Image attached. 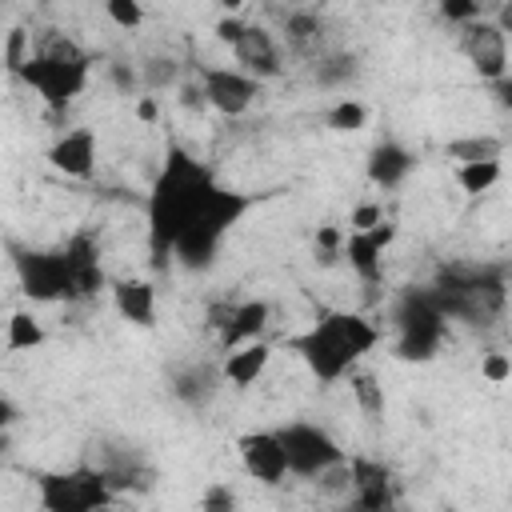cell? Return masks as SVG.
I'll use <instances>...</instances> for the list:
<instances>
[{
  "label": "cell",
  "instance_id": "cell-1",
  "mask_svg": "<svg viewBox=\"0 0 512 512\" xmlns=\"http://www.w3.org/2000/svg\"><path fill=\"white\" fill-rule=\"evenodd\" d=\"M252 208H256L252 192L224 188L204 160H196L180 144H168L160 172L144 200L152 264L164 268L176 260L188 272L212 268L224 236Z\"/></svg>",
  "mask_w": 512,
  "mask_h": 512
},
{
  "label": "cell",
  "instance_id": "cell-2",
  "mask_svg": "<svg viewBox=\"0 0 512 512\" xmlns=\"http://www.w3.org/2000/svg\"><path fill=\"white\" fill-rule=\"evenodd\" d=\"M284 344L300 356V364L320 388H332L344 384L360 368V360L380 344V324L352 308H328L304 332H292Z\"/></svg>",
  "mask_w": 512,
  "mask_h": 512
},
{
  "label": "cell",
  "instance_id": "cell-3",
  "mask_svg": "<svg viewBox=\"0 0 512 512\" xmlns=\"http://www.w3.org/2000/svg\"><path fill=\"white\" fill-rule=\"evenodd\" d=\"M428 292L448 320L480 324L504 308L508 280H504V268L496 264H452V268H440Z\"/></svg>",
  "mask_w": 512,
  "mask_h": 512
},
{
  "label": "cell",
  "instance_id": "cell-4",
  "mask_svg": "<svg viewBox=\"0 0 512 512\" xmlns=\"http://www.w3.org/2000/svg\"><path fill=\"white\" fill-rule=\"evenodd\" d=\"M88 76H92V60L72 40H56V44L36 48L20 72V80L44 100L48 112H64L76 96H84Z\"/></svg>",
  "mask_w": 512,
  "mask_h": 512
},
{
  "label": "cell",
  "instance_id": "cell-5",
  "mask_svg": "<svg viewBox=\"0 0 512 512\" xmlns=\"http://www.w3.org/2000/svg\"><path fill=\"white\" fill-rule=\"evenodd\" d=\"M36 508L40 512H100L116 504L112 476L100 464H72V468H44L32 472Z\"/></svg>",
  "mask_w": 512,
  "mask_h": 512
},
{
  "label": "cell",
  "instance_id": "cell-6",
  "mask_svg": "<svg viewBox=\"0 0 512 512\" xmlns=\"http://www.w3.org/2000/svg\"><path fill=\"white\" fill-rule=\"evenodd\" d=\"M392 324H396V344H392V356L396 360L424 364L448 340V316L440 312V304L432 300L428 288H408L392 304Z\"/></svg>",
  "mask_w": 512,
  "mask_h": 512
},
{
  "label": "cell",
  "instance_id": "cell-7",
  "mask_svg": "<svg viewBox=\"0 0 512 512\" xmlns=\"http://www.w3.org/2000/svg\"><path fill=\"white\" fill-rule=\"evenodd\" d=\"M276 432L288 452V472L296 480H324L328 472H336L352 460L340 448V440L316 420H284V424H276Z\"/></svg>",
  "mask_w": 512,
  "mask_h": 512
},
{
  "label": "cell",
  "instance_id": "cell-8",
  "mask_svg": "<svg viewBox=\"0 0 512 512\" xmlns=\"http://www.w3.org/2000/svg\"><path fill=\"white\" fill-rule=\"evenodd\" d=\"M16 276L28 300L36 304H56L68 300L76 304V276H72V256L60 248H28L16 256Z\"/></svg>",
  "mask_w": 512,
  "mask_h": 512
},
{
  "label": "cell",
  "instance_id": "cell-9",
  "mask_svg": "<svg viewBox=\"0 0 512 512\" xmlns=\"http://www.w3.org/2000/svg\"><path fill=\"white\" fill-rule=\"evenodd\" d=\"M196 80H200V88H204L208 108H212L216 116H228V120L244 116V112L260 100V88H264L256 76L240 72L236 64H204V68L196 72Z\"/></svg>",
  "mask_w": 512,
  "mask_h": 512
},
{
  "label": "cell",
  "instance_id": "cell-10",
  "mask_svg": "<svg viewBox=\"0 0 512 512\" xmlns=\"http://www.w3.org/2000/svg\"><path fill=\"white\" fill-rule=\"evenodd\" d=\"M268 324H272V304L260 300V296L236 300V304H216L208 312V328L216 332L220 352H232V348H244V344L264 340Z\"/></svg>",
  "mask_w": 512,
  "mask_h": 512
},
{
  "label": "cell",
  "instance_id": "cell-11",
  "mask_svg": "<svg viewBox=\"0 0 512 512\" xmlns=\"http://www.w3.org/2000/svg\"><path fill=\"white\" fill-rule=\"evenodd\" d=\"M236 456L240 468L248 472V480H256L260 488H280L292 472H288V452L280 444L276 428H248L236 436Z\"/></svg>",
  "mask_w": 512,
  "mask_h": 512
},
{
  "label": "cell",
  "instance_id": "cell-12",
  "mask_svg": "<svg viewBox=\"0 0 512 512\" xmlns=\"http://www.w3.org/2000/svg\"><path fill=\"white\" fill-rule=\"evenodd\" d=\"M460 52L472 64V72L480 80H488V84H500L512 72V64H508V36L488 16L468 24V28H460Z\"/></svg>",
  "mask_w": 512,
  "mask_h": 512
},
{
  "label": "cell",
  "instance_id": "cell-13",
  "mask_svg": "<svg viewBox=\"0 0 512 512\" xmlns=\"http://www.w3.org/2000/svg\"><path fill=\"white\" fill-rule=\"evenodd\" d=\"M348 504L344 512H396V480L384 460L352 456L348 460Z\"/></svg>",
  "mask_w": 512,
  "mask_h": 512
},
{
  "label": "cell",
  "instance_id": "cell-14",
  "mask_svg": "<svg viewBox=\"0 0 512 512\" xmlns=\"http://www.w3.org/2000/svg\"><path fill=\"white\" fill-rule=\"evenodd\" d=\"M44 160H48V164H52L60 176L88 180V176L96 172V160H100V140H96V128H88V124L64 128V132H60V136L48 144Z\"/></svg>",
  "mask_w": 512,
  "mask_h": 512
},
{
  "label": "cell",
  "instance_id": "cell-15",
  "mask_svg": "<svg viewBox=\"0 0 512 512\" xmlns=\"http://www.w3.org/2000/svg\"><path fill=\"white\" fill-rule=\"evenodd\" d=\"M396 240V224L392 220H384V224H376L372 232H348V240H344V260H348V268H352V276L360 280V284H380L384 280V252H388V244Z\"/></svg>",
  "mask_w": 512,
  "mask_h": 512
},
{
  "label": "cell",
  "instance_id": "cell-16",
  "mask_svg": "<svg viewBox=\"0 0 512 512\" xmlns=\"http://www.w3.org/2000/svg\"><path fill=\"white\" fill-rule=\"evenodd\" d=\"M232 60H236V68H240V72H248V76H256L260 84L284 72V56H280V40H276V36H272V32H268L264 24H244V32H240V40L232 44Z\"/></svg>",
  "mask_w": 512,
  "mask_h": 512
},
{
  "label": "cell",
  "instance_id": "cell-17",
  "mask_svg": "<svg viewBox=\"0 0 512 512\" xmlns=\"http://www.w3.org/2000/svg\"><path fill=\"white\" fill-rule=\"evenodd\" d=\"M156 284L144 276H120L112 280V308L120 312V320H128L132 328H152L156 324Z\"/></svg>",
  "mask_w": 512,
  "mask_h": 512
},
{
  "label": "cell",
  "instance_id": "cell-18",
  "mask_svg": "<svg viewBox=\"0 0 512 512\" xmlns=\"http://www.w3.org/2000/svg\"><path fill=\"white\" fill-rule=\"evenodd\" d=\"M412 168H416V156H412L400 140H380V144H372V152H368V160H364L368 184H372V188H384V192L400 188V184L412 176Z\"/></svg>",
  "mask_w": 512,
  "mask_h": 512
},
{
  "label": "cell",
  "instance_id": "cell-19",
  "mask_svg": "<svg viewBox=\"0 0 512 512\" xmlns=\"http://www.w3.org/2000/svg\"><path fill=\"white\" fill-rule=\"evenodd\" d=\"M272 344L268 340H256V344H244V348H232V352H224L220 356V376H224V384L228 388H236V392H244V388H252V384H260L264 380V372L272 368Z\"/></svg>",
  "mask_w": 512,
  "mask_h": 512
},
{
  "label": "cell",
  "instance_id": "cell-20",
  "mask_svg": "<svg viewBox=\"0 0 512 512\" xmlns=\"http://www.w3.org/2000/svg\"><path fill=\"white\" fill-rule=\"evenodd\" d=\"M224 388V376H220V364H188L172 376V392L180 404L188 408H204L216 392Z\"/></svg>",
  "mask_w": 512,
  "mask_h": 512
},
{
  "label": "cell",
  "instance_id": "cell-21",
  "mask_svg": "<svg viewBox=\"0 0 512 512\" xmlns=\"http://www.w3.org/2000/svg\"><path fill=\"white\" fill-rule=\"evenodd\" d=\"M444 156L456 164H480V160H504V140L492 132H464L444 140Z\"/></svg>",
  "mask_w": 512,
  "mask_h": 512
},
{
  "label": "cell",
  "instance_id": "cell-22",
  "mask_svg": "<svg viewBox=\"0 0 512 512\" xmlns=\"http://www.w3.org/2000/svg\"><path fill=\"white\" fill-rule=\"evenodd\" d=\"M500 176H504V164H500V160H480V164H456V168H452V180H456V188H460L464 196H484V192H492V188L500 184Z\"/></svg>",
  "mask_w": 512,
  "mask_h": 512
},
{
  "label": "cell",
  "instance_id": "cell-23",
  "mask_svg": "<svg viewBox=\"0 0 512 512\" xmlns=\"http://www.w3.org/2000/svg\"><path fill=\"white\" fill-rule=\"evenodd\" d=\"M44 340H48V332L32 312H12L8 316V324H4V348L8 352H32Z\"/></svg>",
  "mask_w": 512,
  "mask_h": 512
},
{
  "label": "cell",
  "instance_id": "cell-24",
  "mask_svg": "<svg viewBox=\"0 0 512 512\" xmlns=\"http://www.w3.org/2000/svg\"><path fill=\"white\" fill-rule=\"evenodd\" d=\"M344 384L352 388V400H356V408H360L368 420L384 416V384H376V376H372V372L356 368V372H352Z\"/></svg>",
  "mask_w": 512,
  "mask_h": 512
},
{
  "label": "cell",
  "instance_id": "cell-25",
  "mask_svg": "<svg viewBox=\"0 0 512 512\" xmlns=\"http://www.w3.org/2000/svg\"><path fill=\"white\" fill-rule=\"evenodd\" d=\"M320 32H324V20H320L316 8H288L284 12V36H288V44L304 48V44L320 40Z\"/></svg>",
  "mask_w": 512,
  "mask_h": 512
},
{
  "label": "cell",
  "instance_id": "cell-26",
  "mask_svg": "<svg viewBox=\"0 0 512 512\" xmlns=\"http://www.w3.org/2000/svg\"><path fill=\"white\" fill-rule=\"evenodd\" d=\"M324 124H328L332 132H360V128L368 124V108H364L356 96H344V100H336V104L324 112Z\"/></svg>",
  "mask_w": 512,
  "mask_h": 512
},
{
  "label": "cell",
  "instance_id": "cell-27",
  "mask_svg": "<svg viewBox=\"0 0 512 512\" xmlns=\"http://www.w3.org/2000/svg\"><path fill=\"white\" fill-rule=\"evenodd\" d=\"M200 512H240V496L228 480H212L200 492Z\"/></svg>",
  "mask_w": 512,
  "mask_h": 512
},
{
  "label": "cell",
  "instance_id": "cell-28",
  "mask_svg": "<svg viewBox=\"0 0 512 512\" xmlns=\"http://www.w3.org/2000/svg\"><path fill=\"white\" fill-rule=\"evenodd\" d=\"M104 16H108L120 32H136V28L144 24L148 12H144L140 0H108V4H104Z\"/></svg>",
  "mask_w": 512,
  "mask_h": 512
},
{
  "label": "cell",
  "instance_id": "cell-29",
  "mask_svg": "<svg viewBox=\"0 0 512 512\" xmlns=\"http://www.w3.org/2000/svg\"><path fill=\"white\" fill-rule=\"evenodd\" d=\"M28 60H32L28 32L24 28H8V40H4V68H8V76H20Z\"/></svg>",
  "mask_w": 512,
  "mask_h": 512
},
{
  "label": "cell",
  "instance_id": "cell-30",
  "mask_svg": "<svg viewBox=\"0 0 512 512\" xmlns=\"http://www.w3.org/2000/svg\"><path fill=\"white\" fill-rule=\"evenodd\" d=\"M348 76H356V60H352V56H328V60H320V68H316V80H320L324 88H336V84H344Z\"/></svg>",
  "mask_w": 512,
  "mask_h": 512
},
{
  "label": "cell",
  "instance_id": "cell-31",
  "mask_svg": "<svg viewBox=\"0 0 512 512\" xmlns=\"http://www.w3.org/2000/svg\"><path fill=\"white\" fill-rule=\"evenodd\" d=\"M440 16H444L448 24H460V28H468V24L484 20V8H480L476 0H444V4H440Z\"/></svg>",
  "mask_w": 512,
  "mask_h": 512
},
{
  "label": "cell",
  "instance_id": "cell-32",
  "mask_svg": "<svg viewBox=\"0 0 512 512\" xmlns=\"http://www.w3.org/2000/svg\"><path fill=\"white\" fill-rule=\"evenodd\" d=\"M480 376L488 380V384H504V380H512V356L508 352H484L480 356Z\"/></svg>",
  "mask_w": 512,
  "mask_h": 512
},
{
  "label": "cell",
  "instance_id": "cell-33",
  "mask_svg": "<svg viewBox=\"0 0 512 512\" xmlns=\"http://www.w3.org/2000/svg\"><path fill=\"white\" fill-rule=\"evenodd\" d=\"M376 224H384V208H380L376 200L356 204V208H352V216H348V232H372Z\"/></svg>",
  "mask_w": 512,
  "mask_h": 512
},
{
  "label": "cell",
  "instance_id": "cell-34",
  "mask_svg": "<svg viewBox=\"0 0 512 512\" xmlns=\"http://www.w3.org/2000/svg\"><path fill=\"white\" fill-rule=\"evenodd\" d=\"M176 92H180V108H192V112L208 108V100H204V88H200V80H192V84H180Z\"/></svg>",
  "mask_w": 512,
  "mask_h": 512
},
{
  "label": "cell",
  "instance_id": "cell-35",
  "mask_svg": "<svg viewBox=\"0 0 512 512\" xmlns=\"http://www.w3.org/2000/svg\"><path fill=\"white\" fill-rule=\"evenodd\" d=\"M244 24H248V20H240V16H224V20H216V36H220V40H224V44L232 48V44L240 40Z\"/></svg>",
  "mask_w": 512,
  "mask_h": 512
},
{
  "label": "cell",
  "instance_id": "cell-36",
  "mask_svg": "<svg viewBox=\"0 0 512 512\" xmlns=\"http://www.w3.org/2000/svg\"><path fill=\"white\" fill-rule=\"evenodd\" d=\"M136 116H140L144 124H156V120H160V104H156V96H140V100H136Z\"/></svg>",
  "mask_w": 512,
  "mask_h": 512
},
{
  "label": "cell",
  "instance_id": "cell-37",
  "mask_svg": "<svg viewBox=\"0 0 512 512\" xmlns=\"http://www.w3.org/2000/svg\"><path fill=\"white\" fill-rule=\"evenodd\" d=\"M492 20L500 24V32H504V36H512V0H504V4L496 8V16H492Z\"/></svg>",
  "mask_w": 512,
  "mask_h": 512
},
{
  "label": "cell",
  "instance_id": "cell-38",
  "mask_svg": "<svg viewBox=\"0 0 512 512\" xmlns=\"http://www.w3.org/2000/svg\"><path fill=\"white\" fill-rule=\"evenodd\" d=\"M492 92H496V100H500V108H512V72L500 80V84H492Z\"/></svg>",
  "mask_w": 512,
  "mask_h": 512
},
{
  "label": "cell",
  "instance_id": "cell-39",
  "mask_svg": "<svg viewBox=\"0 0 512 512\" xmlns=\"http://www.w3.org/2000/svg\"><path fill=\"white\" fill-rule=\"evenodd\" d=\"M100 512H116V504H108V508H100Z\"/></svg>",
  "mask_w": 512,
  "mask_h": 512
}]
</instances>
